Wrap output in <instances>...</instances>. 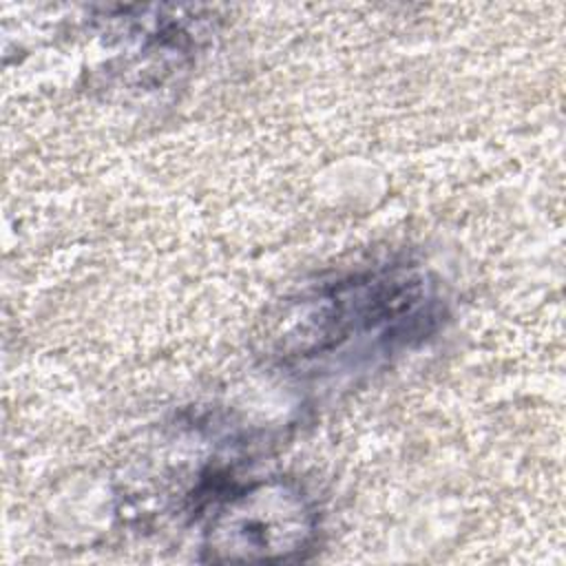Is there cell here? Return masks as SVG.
Wrapping results in <instances>:
<instances>
[{
	"instance_id": "1",
	"label": "cell",
	"mask_w": 566,
	"mask_h": 566,
	"mask_svg": "<svg viewBox=\"0 0 566 566\" xmlns=\"http://www.w3.org/2000/svg\"><path fill=\"white\" fill-rule=\"evenodd\" d=\"M442 318L436 283L407 265L338 279L307 294L283 321V358L382 352L431 334Z\"/></svg>"
},
{
	"instance_id": "2",
	"label": "cell",
	"mask_w": 566,
	"mask_h": 566,
	"mask_svg": "<svg viewBox=\"0 0 566 566\" xmlns=\"http://www.w3.org/2000/svg\"><path fill=\"white\" fill-rule=\"evenodd\" d=\"M318 515L290 480H261L226 491L203 531L206 562H292L314 544Z\"/></svg>"
}]
</instances>
